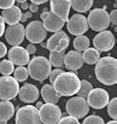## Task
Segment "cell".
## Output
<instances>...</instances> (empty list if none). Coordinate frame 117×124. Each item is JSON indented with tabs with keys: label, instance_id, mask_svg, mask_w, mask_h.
Here are the masks:
<instances>
[{
	"label": "cell",
	"instance_id": "cell-1",
	"mask_svg": "<svg viewBox=\"0 0 117 124\" xmlns=\"http://www.w3.org/2000/svg\"><path fill=\"white\" fill-rule=\"evenodd\" d=\"M94 74L104 85H114L117 83V60L112 56L100 57L94 68Z\"/></svg>",
	"mask_w": 117,
	"mask_h": 124
},
{
	"label": "cell",
	"instance_id": "cell-2",
	"mask_svg": "<svg viewBox=\"0 0 117 124\" xmlns=\"http://www.w3.org/2000/svg\"><path fill=\"white\" fill-rule=\"evenodd\" d=\"M53 88L61 96H72L77 93L80 79L73 72H62L52 83Z\"/></svg>",
	"mask_w": 117,
	"mask_h": 124
},
{
	"label": "cell",
	"instance_id": "cell-3",
	"mask_svg": "<svg viewBox=\"0 0 117 124\" xmlns=\"http://www.w3.org/2000/svg\"><path fill=\"white\" fill-rule=\"evenodd\" d=\"M51 65L44 56H35L28 63L29 76L36 81H44L48 78Z\"/></svg>",
	"mask_w": 117,
	"mask_h": 124
},
{
	"label": "cell",
	"instance_id": "cell-4",
	"mask_svg": "<svg viewBox=\"0 0 117 124\" xmlns=\"http://www.w3.org/2000/svg\"><path fill=\"white\" fill-rule=\"evenodd\" d=\"M87 25L92 30L96 32L106 30L110 26L109 14L104 8H96L89 12L88 16L86 17Z\"/></svg>",
	"mask_w": 117,
	"mask_h": 124
},
{
	"label": "cell",
	"instance_id": "cell-5",
	"mask_svg": "<svg viewBox=\"0 0 117 124\" xmlns=\"http://www.w3.org/2000/svg\"><path fill=\"white\" fill-rule=\"evenodd\" d=\"M20 90L19 81L15 77L4 75L0 77V100L10 101L17 95Z\"/></svg>",
	"mask_w": 117,
	"mask_h": 124
},
{
	"label": "cell",
	"instance_id": "cell-6",
	"mask_svg": "<svg viewBox=\"0 0 117 124\" xmlns=\"http://www.w3.org/2000/svg\"><path fill=\"white\" fill-rule=\"evenodd\" d=\"M66 111L71 116H73L77 119H82L88 114L89 106L84 97L74 96V97H71L67 101Z\"/></svg>",
	"mask_w": 117,
	"mask_h": 124
},
{
	"label": "cell",
	"instance_id": "cell-7",
	"mask_svg": "<svg viewBox=\"0 0 117 124\" xmlns=\"http://www.w3.org/2000/svg\"><path fill=\"white\" fill-rule=\"evenodd\" d=\"M47 31L40 21H33L25 28V37L31 43H41L46 38Z\"/></svg>",
	"mask_w": 117,
	"mask_h": 124
},
{
	"label": "cell",
	"instance_id": "cell-8",
	"mask_svg": "<svg viewBox=\"0 0 117 124\" xmlns=\"http://www.w3.org/2000/svg\"><path fill=\"white\" fill-rule=\"evenodd\" d=\"M39 117L42 123L55 124L58 123L62 117V111L57 104L45 103L39 108Z\"/></svg>",
	"mask_w": 117,
	"mask_h": 124
},
{
	"label": "cell",
	"instance_id": "cell-9",
	"mask_svg": "<svg viewBox=\"0 0 117 124\" xmlns=\"http://www.w3.org/2000/svg\"><path fill=\"white\" fill-rule=\"evenodd\" d=\"M16 123L24 124V123H32L39 124L41 123L39 117V109L34 106H25L17 110L16 115Z\"/></svg>",
	"mask_w": 117,
	"mask_h": 124
},
{
	"label": "cell",
	"instance_id": "cell-10",
	"mask_svg": "<svg viewBox=\"0 0 117 124\" xmlns=\"http://www.w3.org/2000/svg\"><path fill=\"white\" fill-rule=\"evenodd\" d=\"M109 101V93L103 88H92L86 96L88 106L94 110L105 108Z\"/></svg>",
	"mask_w": 117,
	"mask_h": 124
},
{
	"label": "cell",
	"instance_id": "cell-11",
	"mask_svg": "<svg viewBox=\"0 0 117 124\" xmlns=\"http://www.w3.org/2000/svg\"><path fill=\"white\" fill-rule=\"evenodd\" d=\"M92 43L99 51H109L115 45V37L111 31L104 30L94 36Z\"/></svg>",
	"mask_w": 117,
	"mask_h": 124
},
{
	"label": "cell",
	"instance_id": "cell-12",
	"mask_svg": "<svg viewBox=\"0 0 117 124\" xmlns=\"http://www.w3.org/2000/svg\"><path fill=\"white\" fill-rule=\"evenodd\" d=\"M4 36L8 44L11 46H17L23 43L25 39V28L24 25L17 23L15 25H9L4 31Z\"/></svg>",
	"mask_w": 117,
	"mask_h": 124
},
{
	"label": "cell",
	"instance_id": "cell-13",
	"mask_svg": "<svg viewBox=\"0 0 117 124\" xmlns=\"http://www.w3.org/2000/svg\"><path fill=\"white\" fill-rule=\"evenodd\" d=\"M67 29H68L69 33L75 35V36L83 35L88 30L86 16H84L81 14L73 15L67 21Z\"/></svg>",
	"mask_w": 117,
	"mask_h": 124
},
{
	"label": "cell",
	"instance_id": "cell-14",
	"mask_svg": "<svg viewBox=\"0 0 117 124\" xmlns=\"http://www.w3.org/2000/svg\"><path fill=\"white\" fill-rule=\"evenodd\" d=\"M70 39L64 31H58L48 38L45 47L49 51H63L69 46Z\"/></svg>",
	"mask_w": 117,
	"mask_h": 124
},
{
	"label": "cell",
	"instance_id": "cell-15",
	"mask_svg": "<svg viewBox=\"0 0 117 124\" xmlns=\"http://www.w3.org/2000/svg\"><path fill=\"white\" fill-rule=\"evenodd\" d=\"M8 54V60L12 62L13 65L17 66H25L29 63L30 61V54L26 48L22 47L20 45L17 46H12L7 52Z\"/></svg>",
	"mask_w": 117,
	"mask_h": 124
},
{
	"label": "cell",
	"instance_id": "cell-16",
	"mask_svg": "<svg viewBox=\"0 0 117 124\" xmlns=\"http://www.w3.org/2000/svg\"><path fill=\"white\" fill-rule=\"evenodd\" d=\"M39 89L37 86L31 83H26L24 84V86H22L19 90V95L20 100L22 101H24L26 104H32L35 103L39 97Z\"/></svg>",
	"mask_w": 117,
	"mask_h": 124
},
{
	"label": "cell",
	"instance_id": "cell-17",
	"mask_svg": "<svg viewBox=\"0 0 117 124\" xmlns=\"http://www.w3.org/2000/svg\"><path fill=\"white\" fill-rule=\"evenodd\" d=\"M50 1V9L60 19L67 22L68 21L71 0H49Z\"/></svg>",
	"mask_w": 117,
	"mask_h": 124
},
{
	"label": "cell",
	"instance_id": "cell-18",
	"mask_svg": "<svg viewBox=\"0 0 117 124\" xmlns=\"http://www.w3.org/2000/svg\"><path fill=\"white\" fill-rule=\"evenodd\" d=\"M83 57L81 52L77 50H70L65 54L64 65L65 68L70 71H77L83 66Z\"/></svg>",
	"mask_w": 117,
	"mask_h": 124
},
{
	"label": "cell",
	"instance_id": "cell-19",
	"mask_svg": "<svg viewBox=\"0 0 117 124\" xmlns=\"http://www.w3.org/2000/svg\"><path fill=\"white\" fill-rule=\"evenodd\" d=\"M65 21H63L62 19H60L57 15H55L53 12L50 10L48 11V16L45 20L43 21V26L44 28H45L46 31L48 32H58V31H60L63 27L65 26Z\"/></svg>",
	"mask_w": 117,
	"mask_h": 124
},
{
	"label": "cell",
	"instance_id": "cell-20",
	"mask_svg": "<svg viewBox=\"0 0 117 124\" xmlns=\"http://www.w3.org/2000/svg\"><path fill=\"white\" fill-rule=\"evenodd\" d=\"M1 16L4 21V23H6L8 25H15V24H17L21 21L22 10H21L20 7L13 5L9 8L3 9Z\"/></svg>",
	"mask_w": 117,
	"mask_h": 124
},
{
	"label": "cell",
	"instance_id": "cell-21",
	"mask_svg": "<svg viewBox=\"0 0 117 124\" xmlns=\"http://www.w3.org/2000/svg\"><path fill=\"white\" fill-rule=\"evenodd\" d=\"M41 96L43 101L48 104H58L61 95L56 91L52 84H45L41 88Z\"/></svg>",
	"mask_w": 117,
	"mask_h": 124
},
{
	"label": "cell",
	"instance_id": "cell-22",
	"mask_svg": "<svg viewBox=\"0 0 117 124\" xmlns=\"http://www.w3.org/2000/svg\"><path fill=\"white\" fill-rule=\"evenodd\" d=\"M15 115V106L9 101H0V123H6Z\"/></svg>",
	"mask_w": 117,
	"mask_h": 124
},
{
	"label": "cell",
	"instance_id": "cell-23",
	"mask_svg": "<svg viewBox=\"0 0 117 124\" xmlns=\"http://www.w3.org/2000/svg\"><path fill=\"white\" fill-rule=\"evenodd\" d=\"M82 57H83L84 63H86L88 65H94L100 60L101 55H100V51L98 49L92 48V47H88L83 51Z\"/></svg>",
	"mask_w": 117,
	"mask_h": 124
},
{
	"label": "cell",
	"instance_id": "cell-24",
	"mask_svg": "<svg viewBox=\"0 0 117 124\" xmlns=\"http://www.w3.org/2000/svg\"><path fill=\"white\" fill-rule=\"evenodd\" d=\"M64 57H65V50L63 51H50L49 54V63L51 67L55 68H64Z\"/></svg>",
	"mask_w": 117,
	"mask_h": 124
},
{
	"label": "cell",
	"instance_id": "cell-25",
	"mask_svg": "<svg viewBox=\"0 0 117 124\" xmlns=\"http://www.w3.org/2000/svg\"><path fill=\"white\" fill-rule=\"evenodd\" d=\"M93 0H71V7L77 12H86L92 6Z\"/></svg>",
	"mask_w": 117,
	"mask_h": 124
},
{
	"label": "cell",
	"instance_id": "cell-26",
	"mask_svg": "<svg viewBox=\"0 0 117 124\" xmlns=\"http://www.w3.org/2000/svg\"><path fill=\"white\" fill-rule=\"evenodd\" d=\"M89 43H91L89 42V39L86 36H84V35H79V36H77L74 39L73 46L77 51L81 52L89 47Z\"/></svg>",
	"mask_w": 117,
	"mask_h": 124
},
{
	"label": "cell",
	"instance_id": "cell-27",
	"mask_svg": "<svg viewBox=\"0 0 117 124\" xmlns=\"http://www.w3.org/2000/svg\"><path fill=\"white\" fill-rule=\"evenodd\" d=\"M13 77H15L19 82L26 81L29 77L28 69L25 68L24 66H19L17 68H16L13 70Z\"/></svg>",
	"mask_w": 117,
	"mask_h": 124
},
{
	"label": "cell",
	"instance_id": "cell-28",
	"mask_svg": "<svg viewBox=\"0 0 117 124\" xmlns=\"http://www.w3.org/2000/svg\"><path fill=\"white\" fill-rule=\"evenodd\" d=\"M15 65L9 60H3L0 62V73L2 75H10L13 73Z\"/></svg>",
	"mask_w": 117,
	"mask_h": 124
},
{
	"label": "cell",
	"instance_id": "cell-29",
	"mask_svg": "<svg viewBox=\"0 0 117 124\" xmlns=\"http://www.w3.org/2000/svg\"><path fill=\"white\" fill-rule=\"evenodd\" d=\"M92 89V83H89L87 80H80V87H79V90L77 91V94L78 96L86 99L87 94Z\"/></svg>",
	"mask_w": 117,
	"mask_h": 124
},
{
	"label": "cell",
	"instance_id": "cell-30",
	"mask_svg": "<svg viewBox=\"0 0 117 124\" xmlns=\"http://www.w3.org/2000/svg\"><path fill=\"white\" fill-rule=\"evenodd\" d=\"M107 106H108V114H109V116L112 119L116 120L117 119V97H114V99L109 101Z\"/></svg>",
	"mask_w": 117,
	"mask_h": 124
},
{
	"label": "cell",
	"instance_id": "cell-31",
	"mask_svg": "<svg viewBox=\"0 0 117 124\" xmlns=\"http://www.w3.org/2000/svg\"><path fill=\"white\" fill-rule=\"evenodd\" d=\"M83 123L87 124V123H99V124H103L105 123V121L103 120V118H101L98 115H92V116H88L86 118H84Z\"/></svg>",
	"mask_w": 117,
	"mask_h": 124
},
{
	"label": "cell",
	"instance_id": "cell-32",
	"mask_svg": "<svg viewBox=\"0 0 117 124\" xmlns=\"http://www.w3.org/2000/svg\"><path fill=\"white\" fill-rule=\"evenodd\" d=\"M62 72H64V71H63V69H61V68H56L55 70L50 71V73H49V76H48V77H49V81H50L51 84L53 83L55 79H56Z\"/></svg>",
	"mask_w": 117,
	"mask_h": 124
},
{
	"label": "cell",
	"instance_id": "cell-33",
	"mask_svg": "<svg viewBox=\"0 0 117 124\" xmlns=\"http://www.w3.org/2000/svg\"><path fill=\"white\" fill-rule=\"evenodd\" d=\"M58 123H79V119L75 118L73 116H66V117H61V119L58 120Z\"/></svg>",
	"mask_w": 117,
	"mask_h": 124
},
{
	"label": "cell",
	"instance_id": "cell-34",
	"mask_svg": "<svg viewBox=\"0 0 117 124\" xmlns=\"http://www.w3.org/2000/svg\"><path fill=\"white\" fill-rule=\"evenodd\" d=\"M16 0H0V8L1 9H6L15 5Z\"/></svg>",
	"mask_w": 117,
	"mask_h": 124
},
{
	"label": "cell",
	"instance_id": "cell-35",
	"mask_svg": "<svg viewBox=\"0 0 117 124\" xmlns=\"http://www.w3.org/2000/svg\"><path fill=\"white\" fill-rule=\"evenodd\" d=\"M109 20H110V23L113 25V26H116L117 24V10L116 9H113L110 15H109Z\"/></svg>",
	"mask_w": 117,
	"mask_h": 124
},
{
	"label": "cell",
	"instance_id": "cell-36",
	"mask_svg": "<svg viewBox=\"0 0 117 124\" xmlns=\"http://www.w3.org/2000/svg\"><path fill=\"white\" fill-rule=\"evenodd\" d=\"M7 54V48L5 46V44L0 41V59H2L3 56H5Z\"/></svg>",
	"mask_w": 117,
	"mask_h": 124
},
{
	"label": "cell",
	"instance_id": "cell-37",
	"mask_svg": "<svg viewBox=\"0 0 117 124\" xmlns=\"http://www.w3.org/2000/svg\"><path fill=\"white\" fill-rule=\"evenodd\" d=\"M26 50L28 51L29 54H34L35 52H36V47H35V45H34L33 43H30V44H28V45H27Z\"/></svg>",
	"mask_w": 117,
	"mask_h": 124
},
{
	"label": "cell",
	"instance_id": "cell-38",
	"mask_svg": "<svg viewBox=\"0 0 117 124\" xmlns=\"http://www.w3.org/2000/svg\"><path fill=\"white\" fill-rule=\"evenodd\" d=\"M4 21L2 19L1 15H0V38L2 37V35L4 34V31H5V25H4Z\"/></svg>",
	"mask_w": 117,
	"mask_h": 124
},
{
	"label": "cell",
	"instance_id": "cell-39",
	"mask_svg": "<svg viewBox=\"0 0 117 124\" xmlns=\"http://www.w3.org/2000/svg\"><path fill=\"white\" fill-rule=\"evenodd\" d=\"M29 9L32 14H35V12L38 11V5H36V4H34V3H31L29 5Z\"/></svg>",
	"mask_w": 117,
	"mask_h": 124
},
{
	"label": "cell",
	"instance_id": "cell-40",
	"mask_svg": "<svg viewBox=\"0 0 117 124\" xmlns=\"http://www.w3.org/2000/svg\"><path fill=\"white\" fill-rule=\"evenodd\" d=\"M32 1V3L36 4V5H40V4H44V3H46L48 0H31Z\"/></svg>",
	"mask_w": 117,
	"mask_h": 124
},
{
	"label": "cell",
	"instance_id": "cell-41",
	"mask_svg": "<svg viewBox=\"0 0 117 124\" xmlns=\"http://www.w3.org/2000/svg\"><path fill=\"white\" fill-rule=\"evenodd\" d=\"M46 9H47V8H45V10H44V11L42 12V14H41V16H40V17H41V20H42V21L45 20L46 17H47V16H48V11H47Z\"/></svg>",
	"mask_w": 117,
	"mask_h": 124
},
{
	"label": "cell",
	"instance_id": "cell-42",
	"mask_svg": "<svg viewBox=\"0 0 117 124\" xmlns=\"http://www.w3.org/2000/svg\"><path fill=\"white\" fill-rule=\"evenodd\" d=\"M29 8V4L27 3V2H23V3H21V9H28Z\"/></svg>",
	"mask_w": 117,
	"mask_h": 124
},
{
	"label": "cell",
	"instance_id": "cell-43",
	"mask_svg": "<svg viewBox=\"0 0 117 124\" xmlns=\"http://www.w3.org/2000/svg\"><path fill=\"white\" fill-rule=\"evenodd\" d=\"M27 19H28V17L26 16V15H23V14H22V16H21V22H23V23H24V22H26V21H27Z\"/></svg>",
	"mask_w": 117,
	"mask_h": 124
},
{
	"label": "cell",
	"instance_id": "cell-44",
	"mask_svg": "<svg viewBox=\"0 0 117 124\" xmlns=\"http://www.w3.org/2000/svg\"><path fill=\"white\" fill-rule=\"evenodd\" d=\"M26 16L27 17H31V16H32V12H31V11H28V12H26Z\"/></svg>",
	"mask_w": 117,
	"mask_h": 124
},
{
	"label": "cell",
	"instance_id": "cell-45",
	"mask_svg": "<svg viewBox=\"0 0 117 124\" xmlns=\"http://www.w3.org/2000/svg\"><path fill=\"white\" fill-rule=\"evenodd\" d=\"M42 105H43V104L41 103V101H39V103H37V105H36V108H38V109H39V108H40V107H41V106H42Z\"/></svg>",
	"mask_w": 117,
	"mask_h": 124
},
{
	"label": "cell",
	"instance_id": "cell-46",
	"mask_svg": "<svg viewBox=\"0 0 117 124\" xmlns=\"http://www.w3.org/2000/svg\"><path fill=\"white\" fill-rule=\"evenodd\" d=\"M107 123H109V124H116V120H111V121H109V122H107Z\"/></svg>",
	"mask_w": 117,
	"mask_h": 124
},
{
	"label": "cell",
	"instance_id": "cell-47",
	"mask_svg": "<svg viewBox=\"0 0 117 124\" xmlns=\"http://www.w3.org/2000/svg\"><path fill=\"white\" fill-rule=\"evenodd\" d=\"M16 1L19 3H23V2H27V0H16Z\"/></svg>",
	"mask_w": 117,
	"mask_h": 124
}]
</instances>
